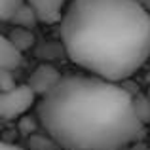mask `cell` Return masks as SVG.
<instances>
[{
	"label": "cell",
	"instance_id": "obj_1",
	"mask_svg": "<svg viewBox=\"0 0 150 150\" xmlns=\"http://www.w3.org/2000/svg\"><path fill=\"white\" fill-rule=\"evenodd\" d=\"M38 120L67 150H118L143 133L133 97L97 74L63 76L42 97Z\"/></svg>",
	"mask_w": 150,
	"mask_h": 150
},
{
	"label": "cell",
	"instance_id": "obj_2",
	"mask_svg": "<svg viewBox=\"0 0 150 150\" xmlns=\"http://www.w3.org/2000/svg\"><path fill=\"white\" fill-rule=\"evenodd\" d=\"M61 36L78 67L120 82L150 57V11L139 0H70Z\"/></svg>",
	"mask_w": 150,
	"mask_h": 150
},
{
	"label": "cell",
	"instance_id": "obj_3",
	"mask_svg": "<svg viewBox=\"0 0 150 150\" xmlns=\"http://www.w3.org/2000/svg\"><path fill=\"white\" fill-rule=\"evenodd\" d=\"M34 99H36V91L29 84L15 86L13 89L2 91L0 95V114L4 120H15L34 105Z\"/></svg>",
	"mask_w": 150,
	"mask_h": 150
},
{
	"label": "cell",
	"instance_id": "obj_4",
	"mask_svg": "<svg viewBox=\"0 0 150 150\" xmlns=\"http://www.w3.org/2000/svg\"><path fill=\"white\" fill-rule=\"evenodd\" d=\"M61 72H59L55 67L48 65V63H42L38 65L36 69L30 72V78H29V86L36 91V95L44 97L46 93H50L55 86L61 82Z\"/></svg>",
	"mask_w": 150,
	"mask_h": 150
},
{
	"label": "cell",
	"instance_id": "obj_5",
	"mask_svg": "<svg viewBox=\"0 0 150 150\" xmlns=\"http://www.w3.org/2000/svg\"><path fill=\"white\" fill-rule=\"evenodd\" d=\"M34 8L42 23H57L63 19L70 0H27Z\"/></svg>",
	"mask_w": 150,
	"mask_h": 150
},
{
	"label": "cell",
	"instance_id": "obj_6",
	"mask_svg": "<svg viewBox=\"0 0 150 150\" xmlns=\"http://www.w3.org/2000/svg\"><path fill=\"white\" fill-rule=\"evenodd\" d=\"M23 63V51L8 38V34H4L0 38V69L15 70L19 69Z\"/></svg>",
	"mask_w": 150,
	"mask_h": 150
},
{
	"label": "cell",
	"instance_id": "obj_7",
	"mask_svg": "<svg viewBox=\"0 0 150 150\" xmlns=\"http://www.w3.org/2000/svg\"><path fill=\"white\" fill-rule=\"evenodd\" d=\"M36 21H40V19H38L34 8L30 6L29 2L21 4V6L15 10V13L11 15V19H10V23H13L15 27H27V29H33V25Z\"/></svg>",
	"mask_w": 150,
	"mask_h": 150
},
{
	"label": "cell",
	"instance_id": "obj_8",
	"mask_svg": "<svg viewBox=\"0 0 150 150\" xmlns=\"http://www.w3.org/2000/svg\"><path fill=\"white\" fill-rule=\"evenodd\" d=\"M8 38H10L21 51H25V50H29V48L34 46V34H33V30L27 29V27H15L13 25V29L8 33Z\"/></svg>",
	"mask_w": 150,
	"mask_h": 150
},
{
	"label": "cell",
	"instance_id": "obj_9",
	"mask_svg": "<svg viewBox=\"0 0 150 150\" xmlns=\"http://www.w3.org/2000/svg\"><path fill=\"white\" fill-rule=\"evenodd\" d=\"M61 148V144L50 135L48 131L44 133H33L29 135V150H57Z\"/></svg>",
	"mask_w": 150,
	"mask_h": 150
},
{
	"label": "cell",
	"instance_id": "obj_10",
	"mask_svg": "<svg viewBox=\"0 0 150 150\" xmlns=\"http://www.w3.org/2000/svg\"><path fill=\"white\" fill-rule=\"evenodd\" d=\"M25 2L27 0H0V19L8 23L11 19V15L15 13V10Z\"/></svg>",
	"mask_w": 150,
	"mask_h": 150
},
{
	"label": "cell",
	"instance_id": "obj_11",
	"mask_svg": "<svg viewBox=\"0 0 150 150\" xmlns=\"http://www.w3.org/2000/svg\"><path fill=\"white\" fill-rule=\"evenodd\" d=\"M38 127H42V124H40V120L38 122H34V120H30L29 116H23L21 118V124H19V131L23 133V135H33V133H36L38 131Z\"/></svg>",
	"mask_w": 150,
	"mask_h": 150
},
{
	"label": "cell",
	"instance_id": "obj_12",
	"mask_svg": "<svg viewBox=\"0 0 150 150\" xmlns=\"http://www.w3.org/2000/svg\"><path fill=\"white\" fill-rule=\"evenodd\" d=\"M0 88H2V91H10L15 88V78L11 76V70L0 69Z\"/></svg>",
	"mask_w": 150,
	"mask_h": 150
},
{
	"label": "cell",
	"instance_id": "obj_13",
	"mask_svg": "<svg viewBox=\"0 0 150 150\" xmlns=\"http://www.w3.org/2000/svg\"><path fill=\"white\" fill-rule=\"evenodd\" d=\"M0 150H25V148L17 146V144H11V143H2V146H0Z\"/></svg>",
	"mask_w": 150,
	"mask_h": 150
},
{
	"label": "cell",
	"instance_id": "obj_14",
	"mask_svg": "<svg viewBox=\"0 0 150 150\" xmlns=\"http://www.w3.org/2000/svg\"><path fill=\"white\" fill-rule=\"evenodd\" d=\"M139 2H141V4H144V2H146V0H139Z\"/></svg>",
	"mask_w": 150,
	"mask_h": 150
}]
</instances>
